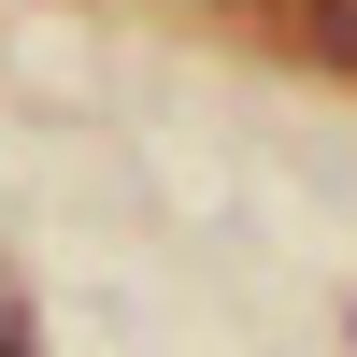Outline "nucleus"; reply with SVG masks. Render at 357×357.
Segmentation results:
<instances>
[{
  "instance_id": "f257e3e1",
  "label": "nucleus",
  "mask_w": 357,
  "mask_h": 357,
  "mask_svg": "<svg viewBox=\"0 0 357 357\" xmlns=\"http://www.w3.org/2000/svg\"><path fill=\"white\" fill-rule=\"evenodd\" d=\"M0 357H43V343H29V314H15V301H0Z\"/></svg>"
}]
</instances>
